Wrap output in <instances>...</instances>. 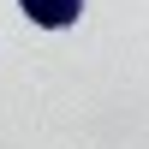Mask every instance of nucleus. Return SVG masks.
I'll return each mask as SVG.
<instances>
[{"label":"nucleus","instance_id":"nucleus-1","mask_svg":"<svg viewBox=\"0 0 149 149\" xmlns=\"http://www.w3.org/2000/svg\"><path fill=\"white\" fill-rule=\"evenodd\" d=\"M24 12H30V24H42V30H66V24H78L84 0H18Z\"/></svg>","mask_w":149,"mask_h":149}]
</instances>
